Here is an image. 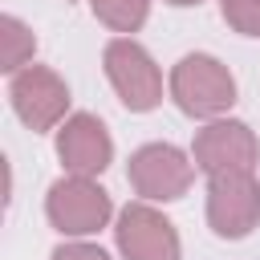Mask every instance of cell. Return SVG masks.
Masks as SVG:
<instances>
[{
    "label": "cell",
    "mask_w": 260,
    "mask_h": 260,
    "mask_svg": "<svg viewBox=\"0 0 260 260\" xmlns=\"http://www.w3.org/2000/svg\"><path fill=\"white\" fill-rule=\"evenodd\" d=\"M171 98L191 118H223L236 102V77L211 53H187L171 69Z\"/></svg>",
    "instance_id": "obj_1"
},
{
    "label": "cell",
    "mask_w": 260,
    "mask_h": 260,
    "mask_svg": "<svg viewBox=\"0 0 260 260\" xmlns=\"http://www.w3.org/2000/svg\"><path fill=\"white\" fill-rule=\"evenodd\" d=\"M45 215L61 236H93L114 215L110 191L93 175H65L45 195Z\"/></svg>",
    "instance_id": "obj_2"
},
{
    "label": "cell",
    "mask_w": 260,
    "mask_h": 260,
    "mask_svg": "<svg viewBox=\"0 0 260 260\" xmlns=\"http://www.w3.org/2000/svg\"><path fill=\"white\" fill-rule=\"evenodd\" d=\"M195 158L183 154L179 146L171 142H146L130 154V167H126V179L134 187L138 199L146 203H171V199H183L191 179H195Z\"/></svg>",
    "instance_id": "obj_3"
},
{
    "label": "cell",
    "mask_w": 260,
    "mask_h": 260,
    "mask_svg": "<svg viewBox=\"0 0 260 260\" xmlns=\"http://www.w3.org/2000/svg\"><path fill=\"white\" fill-rule=\"evenodd\" d=\"M102 65H106V77H110V85H114V93L122 98L126 110L146 114L162 102V73L138 41L114 37L102 53Z\"/></svg>",
    "instance_id": "obj_4"
},
{
    "label": "cell",
    "mask_w": 260,
    "mask_h": 260,
    "mask_svg": "<svg viewBox=\"0 0 260 260\" xmlns=\"http://www.w3.org/2000/svg\"><path fill=\"white\" fill-rule=\"evenodd\" d=\"M207 223L223 240H244L260 223V183L252 171L207 175Z\"/></svg>",
    "instance_id": "obj_5"
},
{
    "label": "cell",
    "mask_w": 260,
    "mask_h": 260,
    "mask_svg": "<svg viewBox=\"0 0 260 260\" xmlns=\"http://www.w3.org/2000/svg\"><path fill=\"white\" fill-rule=\"evenodd\" d=\"M8 102L28 130H57L69 114V85L49 65H24L8 81Z\"/></svg>",
    "instance_id": "obj_6"
},
{
    "label": "cell",
    "mask_w": 260,
    "mask_h": 260,
    "mask_svg": "<svg viewBox=\"0 0 260 260\" xmlns=\"http://www.w3.org/2000/svg\"><path fill=\"white\" fill-rule=\"evenodd\" d=\"M114 236H118V252L126 260H179V252H183L175 223L146 199H134L118 211Z\"/></svg>",
    "instance_id": "obj_7"
},
{
    "label": "cell",
    "mask_w": 260,
    "mask_h": 260,
    "mask_svg": "<svg viewBox=\"0 0 260 260\" xmlns=\"http://www.w3.org/2000/svg\"><path fill=\"white\" fill-rule=\"evenodd\" d=\"M191 158L203 175H219V171H252L260 158V142L252 134L248 122L240 118H211L195 142H191Z\"/></svg>",
    "instance_id": "obj_8"
},
{
    "label": "cell",
    "mask_w": 260,
    "mask_h": 260,
    "mask_svg": "<svg viewBox=\"0 0 260 260\" xmlns=\"http://www.w3.org/2000/svg\"><path fill=\"white\" fill-rule=\"evenodd\" d=\"M57 158L69 175H102L114 158V138L102 118L69 114L57 126Z\"/></svg>",
    "instance_id": "obj_9"
},
{
    "label": "cell",
    "mask_w": 260,
    "mask_h": 260,
    "mask_svg": "<svg viewBox=\"0 0 260 260\" xmlns=\"http://www.w3.org/2000/svg\"><path fill=\"white\" fill-rule=\"evenodd\" d=\"M37 53V37L20 16H0V69L20 73Z\"/></svg>",
    "instance_id": "obj_10"
},
{
    "label": "cell",
    "mask_w": 260,
    "mask_h": 260,
    "mask_svg": "<svg viewBox=\"0 0 260 260\" xmlns=\"http://www.w3.org/2000/svg\"><path fill=\"white\" fill-rule=\"evenodd\" d=\"M89 8H93V16L106 28H114V32L126 37V32H138L146 24L150 0H89Z\"/></svg>",
    "instance_id": "obj_11"
},
{
    "label": "cell",
    "mask_w": 260,
    "mask_h": 260,
    "mask_svg": "<svg viewBox=\"0 0 260 260\" xmlns=\"http://www.w3.org/2000/svg\"><path fill=\"white\" fill-rule=\"evenodd\" d=\"M223 20L244 32V37H260V0H219Z\"/></svg>",
    "instance_id": "obj_12"
},
{
    "label": "cell",
    "mask_w": 260,
    "mask_h": 260,
    "mask_svg": "<svg viewBox=\"0 0 260 260\" xmlns=\"http://www.w3.org/2000/svg\"><path fill=\"white\" fill-rule=\"evenodd\" d=\"M49 260H110L98 244H85V240H69V244H57Z\"/></svg>",
    "instance_id": "obj_13"
},
{
    "label": "cell",
    "mask_w": 260,
    "mask_h": 260,
    "mask_svg": "<svg viewBox=\"0 0 260 260\" xmlns=\"http://www.w3.org/2000/svg\"><path fill=\"white\" fill-rule=\"evenodd\" d=\"M167 4H175V8H191V4H203V0H167Z\"/></svg>",
    "instance_id": "obj_14"
},
{
    "label": "cell",
    "mask_w": 260,
    "mask_h": 260,
    "mask_svg": "<svg viewBox=\"0 0 260 260\" xmlns=\"http://www.w3.org/2000/svg\"><path fill=\"white\" fill-rule=\"evenodd\" d=\"M65 4H69V0H65Z\"/></svg>",
    "instance_id": "obj_15"
}]
</instances>
